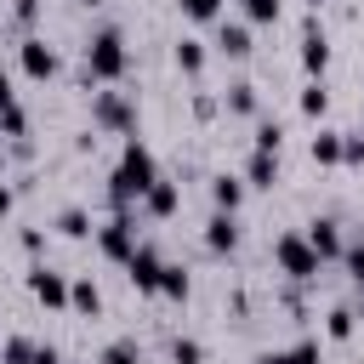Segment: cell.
<instances>
[{
	"mask_svg": "<svg viewBox=\"0 0 364 364\" xmlns=\"http://www.w3.org/2000/svg\"><path fill=\"white\" fill-rule=\"evenodd\" d=\"M154 182H159V159H154V148H148V142H136V136H125L119 165L108 171V199H114V210L142 205V193H148Z\"/></svg>",
	"mask_w": 364,
	"mask_h": 364,
	"instance_id": "6da1fadb",
	"label": "cell"
},
{
	"mask_svg": "<svg viewBox=\"0 0 364 364\" xmlns=\"http://www.w3.org/2000/svg\"><path fill=\"white\" fill-rule=\"evenodd\" d=\"M125 68H131L125 34H119V28H97V34L85 40V80H91V85H119Z\"/></svg>",
	"mask_w": 364,
	"mask_h": 364,
	"instance_id": "7a4b0ae2",
	"label": "cell"
},
{
	"mask_svg": "<svg viewBox=\"0 0 364 364\" xmlns=\"http://www.w3.org/2000/svg\"><path fill=\"white\" fill-rule=\"evenodd\" d=\"M273 267L284 273V279H296V284H307V279H318V250L307 245V233H279L273 239Z\"/></svg>",
	"mask_w": 364,
	"mask_h": 364,
	"instance_id": "3957f363",
	"label": "cell"
},
{
	"mask_svg": "<svg viewBox=\"0 0 364 364\" xmlns=\"http://www.w3.org/2000/svg\"><path fill=\"white\" fill-rule=\"evenodd\" d=\"M91 125L114 131V136H136V102L125 91H97L91 97Z\"/></svg>",
	"mask_w": 364,
	"mask_h": 364,
	"instance_id": "277c9868",
	"label": "cell"
},
{
	"mask_svg": "<svg viewBox=\"0 0 364 364\" xmlns=\"http://www.w3.org/2000/svg\"><path fill=\"white\" fill-rule=\"evenodd\" d=\"M136 245H142V239H136V216H131V210H114V216L97 228V250H102L108 262H125Z\"/></svg>",
	"mask_w": 364,
	"mask_h": 364,
	"instance_id": "5b68a950",
	"label": "cell"
},
{
	"mask_svg": "<svg viewBox=\"0 0 364 364\" xmlns=\"http://www.w3.org/2000/svg\"><path fill=\"white\" fill-rule=\"evenodd\" d=\"M17 68L34 80V85H46V80H57V68H63V57L40 40V34H23V46H17Z\"/></svg>",
	"mask_w": 364,
	"mask_h": 364,
	"instance_id": "8992f818",
	"label": "cell"
},
{
	"mask_svg": "<svg viewBox=\"0 0 364 364\" xmlns=\"http://www.w3.org/2000/svg\"><path fill=\"white\" fill-rule=\"evenodd\" d=\"M159 267H165V256H159L154 245H136V250L125 256V279H131V290H136V296H159Z\"/></svg>",
	"mask_w": 364,
	"mask_h": 364,
	"instance_id": "52a82bcc",
	"label": "cell"
},
{
	"mask_svg": "<svg viewBox=\"0 0 364 364\" xmlns=\"http://www.w3.org/2000/svg\"><path fill=\"white\" fill-rule=\"evenodd\" d=\"M28 296H34L40 307H51V313H68V279H63V273H51L46 262H34V267H28Z\"/></svg>",
	"mask_w": 364,
	"mask_h": 364,
	"instance_id": "ba28073f",
	"label": "cell"
},
{
	"mask_svg": "<svg viewBox=\"0 0 364 364\" xmlns=\"http://www.w3.org/2000/svg\"><path fill=\"white\" fill-rule=\"evenodd\" d=\"M324 68H330V40H324L318 17H307L301 23V74L307 80H324Z\"/></svg>",
	"mask_w": 364,
	"mask_h": 364,
	"instance_id": "9c48e42d",
	"label": "cell"
},
{
	"mask_svg": "<svg viewBox=\"0 0 364 364\" xmlns=\"http://www.w3.org/2000/svg\"><path fill=\"white\" fill-rule=\"evenodd\" d=\"M205 250L210 256H233L239 250V210H210V222H205Z\"/></svg>",
	"mask_w": 364,
	"mask_h": 364,
	"instance_id": "30bf717a",
	"label": "cell"
},
{
	"mask_svg": "<svg viewBox=\"0 0 364 364\" xmlns=\"http://www.w3.org/2000/svg\"><path fill=\"white\" fill-rule=\"evenodd\" d=\"M301 233H307V245L318 250V262H341L347 239H341V222H336V216H313V222H307Z\"/></svg>",
	"mask_w": 364,
	"mask_h": 364,
	"instance_id": "8fae6325",
	"label": "cell"
},
{
	"mask_svg": "<svg viewBox=\"0 0 364 364\" xmlns=\"http://www.w3.org/2000/svg\"><path fill=\"white\" fill-rule=\"evenodd\" d=\"M68 313H80V318H97V313H102L97 279H68Z\"/></svg>",
	"mask_w": 364,
	"mask_h": 364,
	"instance_id": "7c38bea8",
	"label": "cell"
},
{
	"mask_svg": "<svg viewBox=\"0 0 364 364\" xmlns=\"http://www.w3.org/2000/svg\"><path fill=\"white\" fill-rule=\"evenodd\" d=\"M313 165H341V154H347V131H330V125H318V136H313Z\"/></svg>",
	"mask_w": 364,
	"mask_h": 364,
	"instance_id": "4fadbf2b",
	"label": "cell"
},
{
	"mask_svg": "<svg viewBox=\"0 0 364 364\" xmlns=\"http://www.w3.org/2000/svg\"><path fill=\"white\" fill-rule=\"evenodd\" d=\"M273 182H279V154L250 148V159H245V188H273Z\"/></svg>",
	"mask_w": 364,
	"mask_h": 364,
	"instance_id": "5bb4252c",
	"label": "cell"
},
{
	"mask_svg": "<svg viewBox=\"0 0 364 364\" xmlns=\"http://www.w3.org/2000/svg\"><path fill=\"white\" fill-rule=\"evenodd\" d=\"M245 193H250V188H245V176H228V171H222V176H210V205H216V210H239V205H245Z\"/></svg>",
	"mask_w": 364,
	"mask_h": 364,
	"instance_id": "9a60e30c",
	"label": "cell"
},
{
	"mask_svg": "<svg viewBox=\"0 0 364 364\" xmlns=\"http://www.w3.org/2000/svg\"><path fill=\"white\" fill-rule=\"evenodd\" d=\"M176 205H182V193H176V182H165V176L142 193V210H148V216H159V222H165V216H176Z\"/></svg>",
	"mask_w": 364,
	"mask_h": 364,
	"instance_id": "2e32d148",
	"label": "cell"
},
{
	"mask_svg": "<svg viewBox=\"0 0 364 364\" xmlns=\"http://www.w3.org/2000/svg\"><path fill=\"white\" fill-rule=\"evenodd\" d=\"M216 51L233 57V63L250 57V51H256V46H250V28H245V23H222V28H216Z\"/></svg>",
	"mask_w": 364,
	"mask_h": 364,
	"instance_id": "e0dca14e",
	"label": "cell"
},
{
	"mask_svg": "<svg viewBox=\"0 0 364 364\" xmlns=\"http://www.w3.org/2000/svg\"><path fill=\"white\" fill-rule=\"evenodd\" d=\"M188 290H193V279H188V267H176V262H165V267H159V296H165V301H188Z\"/></svg>",
	"mask_w": 364,
	"mask_h": 364,
	"instance_id": "ac0fdd59",
	"label": "cell"
},
{
	"mask_svg": "<svg viewBox=\"0 0 364 364\" xmlns=\"http://www.w3.org/2000/svg\"><path fill=\"white\" fill-rule=\"evenodd\" d=\"M97 364H142V341H136V336H114V341L97 353Z\"/></svg>",
	"mask_w": 364,
	"mask_h": 364,
	"instance_id": "d6986e66",
	"label": "cell"
},
{
	"mask_svg": "<svg viewBox=\"0 0 364 364\" xmlns=\"http://www.w3.org/2000/svg\"><path fill=\"white\" fill-rule=\"evenodd\" d=\"M171 57H176V68H182L188 80H199V74H205V40H176V51H171Z\"/></svg>",
	"mask_w": 364,
	"mask_h": 364,
	"instance_id": "ffe728a7",
	"label": "cell"
},
{
	"mask_svg": "<svg viewBox=\"0 0 364 364\" xmlns=\"http://www.w3.org/2000/svg\"><path fill=\"white\" fill-rule=\"evenodd\" d=\"M222 108H228V114H256V85H250V80H233V85L222 91Z\"/></svg>",
	"mask_w": 364,
	"mask_h": 364,
	"instance_id": "44dd1931",
	"label": "cell"
},
{
	"mask_svg": "<svg viewBox=\"0 0 364 364\" xmlns=\"http://www.w3.org/2000/svg\"><path fill=\"white\" fill-rule=\"evenodd\" d=\"M296 108H301V119H324V108H330V91H324V80H307Z\"/></svg>",
	"mask_w": 364,
	"mask_h": 364,
	"instance_id": "7402d4cb",
	"label": "cell"
},
{
	"mask_svg": "<svg viewBox=\"0 0 364 364\" xmlns=\"http://www.w3.org/2000/svg\"><path fill=\"white\" fill-rule=\"evenodd\" d=\"M57 233L63 239H91V210H80V205L57 210Z\"/></svg>",
	"mask_w": 364,
	"mask_h": 364,
	"instance_id": "603a6c76",
	"label": "cell"
},
{
	"mask_svg": "<svg viewBox=\"0 0 364 364\" xmlns=\"http://www.w3.org/2000/svg\"><path fill=\"white\" fill-rule=\"evenodd\" d=\"M353 330H358V313H353V307H330L324 336H330V341H353Z\"/></svg>",
	"mask_w": 364,
	"mask_h": 364,
	"instance_id": "cb8c5ba5",
	"label": "cell"
},
{
	"mask_svg": "<svg viewBox=\"0 0 364 364\" xmlns=\"http://www.w3.org/2000/svg\"><path fill=\"white\" fill-rule=\"evenodd\" d=\"M34 347H40L34 336H6L0 341V364H34Z\"/></svg>",
	"mask_w": 364,
	"mask_h": 364,
	"instance_id": "d4e9b609",
	"label": "cell"
},
{
	"mask_svg": "<svg viewBox=\"0 0 364 364\" xmlns=\"http://www.w3.org/2000/svg\"><path fill=\"white\" fill-rule=\"evenodd\" d=\"M210 353H205V341H193V336H176L171 341V364H205Z\"/></svg>",
	"mask_w": 364,
	"mask_h": 364,
	"instance_id": "484cf974",
	"label": "cell"
},
{
	"mask_svg": "<svg viewBox=\"0 0 364 364\" xmlns=\"http://www.w3.org/2000/svg\"><path fill=\"white\" fill-rule=\"evenodd\" d=\"M176 6H182L188 23H216L222 17V0H176Z\"/></svg>",
	"mask_w": 364,
	"mask_h": 364,
	"instance_id": "4316f807",
	"label": "cell"
},
{
	"mask_svg": "<svg viewBox=\"0 0 364 364\" xmlns=\"http://www.w3.org/2000/svg\"><path fill=\"white\" fill-rule=\"evenodd\" d=\"M256 148H262V154H279V148H284V125H279V119H262V125H256Z\"/></svg>",
	"mask_w": 364,
	"mask_h": 364,
	"instance_id": "83f0119b",
	"label": "cell"
},
{
	"mask_svg": "<svg viewBox=\"0 0 364 364\" xmlns=\"http://www.w3.org/2000/svg\"><path fill=\"white\" fill-rule=\"evenodd\" d=\"M23 131H28V114L11 102V108H0V136H11V142H23Z\"/></svg>",
	"mask_w": 364,
	"mask_h": 364,
	"instance_id": "f1b7e54d",
	"label": "cell"
},
{
	"mask_svg": "<svg viewBox=\"0 0 364 364\" xmlns=\"http://www.w3.org/2000/svg\"><path fill=\"white\" fill-rule=\"evenodd\" d=\"M279 358H284V364H318V341H313V336H301L296 347H279Z\"/></svg>",
	"mask_w": 364,
	"mask_h": 364,
	"instance_id": "f546056e",
	"label": "cell"
},
{
	"mask_svg": "<svg viewBox=\"0 0 364 364\" xmlns=\"http://www.w3.org/2000/svg\"><path fill=\"white\" fill-rule=\"evenodd\" d=\"M239 6L250 23H279V11H284V0H239Z\"/></svg>",
	"mask_w": 364,
	"mask_h": 364,
	"instance_id": "4dcf8cb0",
	"label": "cell"
},
{
	"mask_svg": "<svg viewBox=\"0 0 364 364\" xmlns=\"http://www.w3.org/2000/svg\"><path fill=\"white\" fill-rule=\"evenodd\" d=\"M341 262H347V279L364 290V239H347V250H341Z\"/></svg>",
	"mask_w": 364,
	"mask_h": 364,
	"instance_id": "1f68e13d",
	"label": "cell"
},
{
	"mask_svg": "<svg viewBox=\"0 0 364 364\" xmlns=\"http://www.w3.org/2000/svg\"><path fill=\"white\" fill-rule=\"evenodd\" d=\"M11 17H17L23 28H34V23H40V0H17V6H11Z\"/></svg>",
	"mask_w": 364,
	"mask_h": 364,
	"instance_id": "d6a6232c",
	"label": "cell"
},
{
	"mask_svg": "<svg viewBox=\"0 0 364 364\" xmlns=\"http://www.w3.org/2000/svg\"><path fill=\"white\" fill-rule=\"evenodd\" d=\"M23 250H28V256H40V250H46V233H40V228H28V233H23Z\"/></svg>",
	"mask_w": 364,
	"mask_h": 364,
	"instance_id": "836d02e7",
	"label": "cell"
},
{
	"mask_svg": "<svg viewBox=\"0 0 364 364\" xmlns=\"http://www.w3.org/2000/svg\"><path fill=\"white\" fill-rule=\"evenodd\" d=\"M11 102H17V91H11V74L0 68V108H11Z\"/></svg>",
	"mask_w": 364,
	"mask_h": 364,
	"instance_id": "e575fe53",
	"label": "cell"
},
{
	"mask_svg": "<svg viewBox=\"0 0 364 364\" xmlns=\"http://www.w3.org/2000/svg\"><path fill=\"white\" fill-rule=\"evenodd\" d=\"M11 205H17V193H11L6 182H0V216H11Z\"/></svg>",
	"mask_w": 364,
	"mask_h": 364,
	"instance_id": "d590c367",
	"label": "cell"
},
{
	"mask_svg": "<svg viewBox=\"0 0 364 364\" xmlns=\"http://www.w3.org/2000/svg\"><path fill=\"white\" fill-rule=\"evenodd\" d=\"M250 364H284V358H279V347H273V353H256Z\"/></svg>",
	"mask_w": 364,
	"mask_h": 364,
	"instance_id": "8d00e7d4",
	"label": "cell"
},
{
	"mask_svg": "<svg viewBox=\"0 0 364 364\" xmlns=\"http://www.w3.org/2000/svg\"><path fill=\"white\" fill-rule=\"evenodd\" d=\"M80 6H85V11H97V6H102V0H80Z\"/></svg>",
	"mask_w": 364,
	"mask_h": 364,
	"instance_id": "74e56055",
	"label": "cell"
},
{
	"mask_svg": "<svg viewBox=\"0 0 364 364\" xmlns=\"http://www.w3.org/2000/svg\"><path fill=\"white\" fill-rule=\"evenodd\" d=\"M0 171H6V136H0Z\"/></svg>",
	"mask_w": 364,
	"mask_h": 364,
	"instance_id": "f35d334b",
	"label": "cell"
},
{
	"mask_svg": "<svg viewBox=\"0 0 364 364\" xmlns=\"http://www.w3.org/2000/svg\"><path fill=\"white\" fill-rule=\"evenodd\" d=\"M358 142H364V119H358Z\"/></svg>",
	"mask_w": 364,
	"mask_h": 364,
	"instance_id": "ab89813d",
	"label": "cell"
},
{
	"mask_svg": "<svg viewBox=\"0 0 364 364\" xmlns=\"http://www.w3.org/2000/svg\"><path fill=\"white\" fill-rule=\"evenodd\" d=\"M307 6H313V11H318V6H324V0H307Z\"/></svg>",
	"mask_w": 364,
	"mask_h": 364,
	"instance_id": "60d3db41",
	"label": "cell"
}]
</instances>
